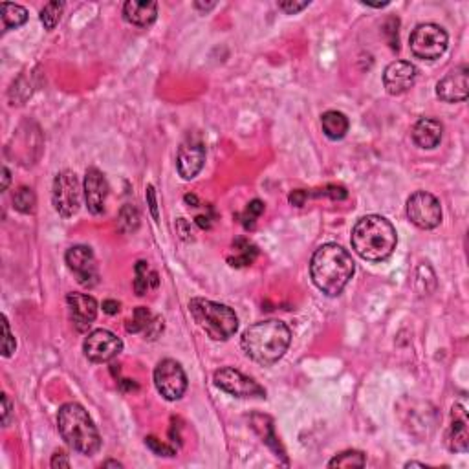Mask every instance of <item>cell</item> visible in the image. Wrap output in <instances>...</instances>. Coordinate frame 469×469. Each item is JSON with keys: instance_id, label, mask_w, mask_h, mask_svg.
Instances as JSON below:
<instances>
[{"instance_id": "cell-1", "label": "cell", "mask_w": 469, "mask_h": 469, "mask_svg": "<svg viewBox=\"0 0 469 469\" xmlns=\"http://www.w3.org/2000/svg\"><path fill=\"white\" fill-rule=\"evenodd\" d=\"M292 343V330L279 319H266L252 324L244 330L242 345L244 354L262 367L275 365L283 358Z\"/></svg>"}, {"instance_id": "cell-2", "label": "cell", "mask_w": 469, "mask_h": 469, "mask_svg": "<svg viewBox=\"0 0 469 469\" xmlns=\"http://www.w3.org/2000/svg\"><path fill=\"white\" fill-rule=\"evenodd\" d=\"M356 271L354 259L339 244H323L315 249L310 275L315 286L330 297L339 295Z\"/></svg>"}, {"instance_id": "cell-3", "label": "cell", "mask_w": 469, "mask_h": 469, "mask_svg": "<svg viewBox=\"0 0 469 469\" xmlns=\"http://www.w3.org/2000/svg\"><path fill=\"white\" fill-rule=\"evenodd\" d=\"M350 242L361 259L368 262H381L387 261L394 253L398 244V234L385 217L367 215L356 222Z\"/></svg>"}, {"instance_id": "cell-4", "label": "cell", "mask_w": 469, "mask_h": 469, "mask_svg": "<svg viewBox=\"0 0 469 469\" xmlns=\"http://www.w3.org/2000/svg\"><path fill=\"white\" fill-rule=\"evenodd\" d=\"M57 429L67 446L81 455L92 456L101 449V436H99L98 427L79 403H64L59 409Z\"/></svg>"}, {"instance_id": "cell-5", "label": "cell", "mask_w": 469, "mask_h": 469, "mask_svg": "<svg viewBox=\"0 0 469 469\" xmlns=\"http://www.w3.org/2000/svg\"><path fill=\"white\" fill-rule=\"evenodd\" d=\"M189 312L198 324L213 341H227L239 330V317L233 308L220 303L195 297L189 303Z\"/></svg>"}, {"instance_id": "cell-6", "label": "cell", "mask_w": 469, "mask_h": 469, "mask_svg": "<svg viewBox=\"0 0 469 469\" xmlns=\"http://www.w3.org/2000/svg\"><path fill=\"white\" fill-rule=\"evenodd\" d=\"M447 43H449L447 31L433 23L420 24L412 30L409 37L411 52L414 53V57L422 61H436L442 57L447 50Z\"/></svg>"}, {"instance_id": "cell-7", "label": "cell", "mask_w": 469, "mask_h": 469, "mask_svg": "<svg viewBox=\"0 0 469 469\" xmlns=\"http://www.w3.org/2000/svg\"><path fill=\"white\" fill-rule=\"evenodd\" d=\"M53 209L64 218L74 217L81 208V186L77 174L62 171L53 178L52 187Z\"/></svg>"}, {"instance_id": "cell-8", "label": "cell", "mask_w": 469, "mask_h": 469, "mask_svg": "<svg viewBox=\"0 0 469 469\" xmlns=\"http://www.w3.org/2000/svg\"><path fill=\"white\" fill-rule=\"evenodd\" d=\"M405 213L409 220L420 230H434L442 222V204L427 191H417L414 195L409 196Z\"/></svg>"}, {"instance_id": "cell-9", "label": "cell", "mask_w": 469, "mask_h": 469, "mask_svg": "<svg viewBox=\"0 0 469 469\" xmlns=\"http://www.w3.org/2000/svg\"><path fill=\"white\" fill-rule=\"evenodd\" d=\"M154 385L167 402H176L187 390L186 371L176 359H162L154 368Z\"/></svg>"}, {"instance_id": "cell-10", "label": "cell", "mask_w": 469, "mask_h": 469, "mask_svg": "<svg viewBox=\"0 0 469 469\" xmlns=\"http://www.w3.org/2000/svg\"><path fill=\"white\" fill-rule=\"evenodd\" d=\"M121 350H123V341L105 328H98L84 337L83 352L92 363H108L121 354Z\"/></svg>"}, {"instance_id": "cell-11", "label": "cell", "mask_w": 469, "mask_h": 469, "mask_svg": "<svg viewBox=\"0 0 469 469\" xmlns=\"http://www.w3.org/2000/svg\"><path fill=\"white\" fill-rule=\"evenodd\" d=\"M215 385L237 398H266L264 387L233 367H224L215 372Z\"/></svg>"}, {"instance_id": "cell-12", "label": "cell", "mask_w": 469, "mask_h": 469, "mask_svg": "<svg viewBox=\"0 0 469 469\" xmlns=\"http://www.w3.org/2000/svg\"><path fill=\"white\" fill-rule=\"evenodd\" d=\"M67 266L76 275L77 283L84 288H94L99 281L96 255L89 246H72L64 255Z\"/></svg>"}, {"instance_id": "cell-13", "label": "cell", "mask_w": 469, "mask_h": 469, "mask_svg": "<svg viewBox=\"0 0 469 469\" xmlns=\"http://www.w3.org/2000/svg\"><path fill=\"white\" fill-rule=\"evenodd\" d=\"M469 94V68L460 64L436 83V96L443 103H462Z\"/></svg>"}, {"instance_id": "cell-14", "label": "cell", "mask_w": 469, "mask_h": 469, "mask_svg": "<svg viewBox=\"0 0 469 469\" xmlns=\"http://www.w3.org/2000/svg\"><path fill=\"white\" fill-rule=\"evenodd\" d=\"M418 70L409 61H394L383 72V84L390 96H402L412 89Z\"/></svg>"}, {"instance_id": "cell-15", "label": "cell", "mask_w": 469, "mask_h": 469, "mask_svg": "<svg viewBox=\"0 0 469 469\" xmlns=\"http://www.w3.org/2000/svg\"><path fill=\"white\" fill-rule=\"evenodd\" d=\"M67 305L72 323L76 324L79 332H86L98 317V301L89 293L72 292L67 295Z\"/></svg>"}, {"instance_id": "cell-16", "label": "cell", "mask_w": 469, "mask_h": 469, "mask_svg": "<svg viewBox=\"0 0 469 469\" xmlns=\"http://www.w3.org/2000/svg\"><path fill=\"white\" fill-rule=\"evenodd\" d=\"M84 202L92 215H103L105 213V202L108 196V182L105 174L96 167L86 169L84 173Z\"/></svg>"}, {"instance_id": "cell-17", "label": "cell", "mask_w": 469, "mask_h": 469, "mask_svg": "<svg viewBox=\"0 0 469 469\" xmlns=\"http://www.w3.org/2000/svg\"><path fill=\"white\" fill-rule=\"evenodd\" d=\"M205 147L200 142H186L178 149L176 169L183 180H193L204 169Z\"/></svg>"}, {"instance_id": "cell-18", "label": "cell", "mask_w": 469, "mask_h": 469, "mask_svg": "<svg viewBox=\"0 0 469 469\" xmlns=\"http://www.w3.org/2000/svg\"><path fill=\"white\" fill-rule=\"evenodd\" d=\"M447 447L453 453H468L469 431L468 412L460 403H455L451 409V425L447 429Z\"/></svg>"}, {"instance_id": "cell-19", "label": "cell", "mask_w": 469, "mask_h": 469, "mask_svg": "<svg viewBox=\"0 0 469 469\" xmlns=\"http://www.w3.org/2000/svg\"><path fill=\"white\" fill-rule=\"evenodd\" d=\"M127 332L143 334L145 339H156L164 332V319L152 314L145 306H137L132 319L127 321Z\"/></svg>"}, {"instance_id": "cell-20", "label": "cell", "mask_w": 469, "mask_h": 469, "mask_svg": "<svg viewBox=\"0 0 469 469\" xmlns=\"http://www.w3.org/2000/svg\"><path fill=\"white\" fill-rule=\"evenodd\" d=\"M158 17V2L154 0H129L123 4V18L137 28H149Z\"/></svg>"}, {"instance_id": "cell-21", "label": "cell", "mask_w": 469, "mask_h": 469, "mask_svg": "<svg viewBox=\"0 0 469 469\" xmlns=\"http://www.w3.org/2000/svg\"><path fill=\"white\" fill-rule=\"evenodd\" d=\"M443 127L439 120L434 118H422L412 127V142L420 149H434L442 142Z\"/></svg>"}, {"instance_id": "cell-22", "label": "cell", "mask_w": 469, "mask_h": 469, "mask_svg": "<svg viewBox=\"0 0 469 469\" xmlns=\"http://www.w3.org/2000/svg\"><path fill=\"white\" fill-rule=\"evenodd\" d=\"M321 127H323V132L327 134V137L337 142V140H343L346 136L350 123L349 118L343 112L328 111L321 115Z\"/></svg>"}, {"instance_id": "cell-23", "label": "cell", "mask_w": 469, "mask_h": 469, "mask_svg": "<svg viewBox=\"0 0 469 469\" xmlns=\"http://www.w3.org/2000/svg\"><path fill=\"white\" fill-rule=\"evenodd\" d=\"M134 273H136V279H134V292H136V295L143 297L147 292H151V290L158 288L159 277L151 266H149V262H137L136 268H134Z\"/></svg>"}, {"instance_id": "cell-24", "label": "cell", "mask_w": 469, "mask_h": 469, "mask_svg": "<svg viewBox=\"0 0 469 469\" xmlns=\"http://www.w3.org/2000/svg\"><path fill=\"white\" fill-rule=\"evenodd\" d=\"M233 252H234V257H227V262H230L233 268H242V266L253 264V261H255L259 255L257 246L253 242H249L248 239L234 240Z\"/></svg>"}, {"instance_id": "cell-25", "label": "cell", "mask_w": 469, "mask_h": 469, "mask_svg": "<svg viewBox=\"0 0 469 469\" xmlns=\"http://www.w3.org/2000/svg\"><path fill=\"white\" fill-rule=\"evenodd\" d=\"M0 15H2V24L4 30H11V28H21L26 24L28 21V11L26 8L18 4H0Z\"/></svg>"}, {"instance_id": "cell-26", "label": "cell", "mask_w": 469, "mask_h": 469, "mask_svg": "<svg viewBox=\"0 0 469 469\" xmlns=\"http://www.w3.org/2000/svg\"><path fill=\"white\" fill-rule=\"evenodd\" d=\"M140 220H142L140 211H137L134 205H123V208L120 209V213H118V230L125 234L134 233V231H137V227H140Z\"/></svg>"}, {"instance_id": "cell-27", "label": "cell", "mask_w": 469, "mask_h": 469, "mask_svg": "<svg viewBox=\"0 0 469 469\" xmlns=\"http://www.w3.org/2000/svg\"><path fill=\"white\" fill-rule=\"evenodd\" d=\"M13 205L18 213L23 215H31L37 209V196L33 189L30 187H18L13 193Z\"/></svg>"}, {"instance_id": "cell-28", "label": "cell", "mask_w": 469, "mask_h": 469, "mask_svg": "<svg viewBox=\"0 0 469 469\" xmlns=\"http://www.w3.org/2000/svg\"><path fill=\"white\" fill-rule=\"evenodd\" d=\"M365 464H367V458L363 453L349 449L334 456L332 460L328 462V468H365Z\"/></svg>"}, {"instance_id": "cell-29", "label": "cell", "mask_w": 469, "mask_h": 469, "mask_svg": "<svg viewBox=\"0 0 469 469\" xmlns=\"http://www.w3.org/2000/svg\"><path fill=\"white\" fill-rule=\"evenodd\" d=\"M62 9H64V2H59V0L48 2L45 8L40 9V23H43V26H45L46 30H55V26H57L59 21H61Z\"/></svg>"}, {"instance_id": "cell-30", "label": "cell", "mask_w": 469, "mask_h": 469, "mask_svg": "<svg viewBox=\"0 0 469 469\" xmlns=\"http://www.w3.org/2000/svg\"><path fill=\"white\" fill-rule=\"evenodd\" d=\"M261 422L262 424H259L257 418H253L252 420L253 429L257 431V433H261V436L264 439V442L268 443L271 449H275V451L279 453L281 446H279V440H277V436L273 434V425H271V420L268 417H261Z\"/></svg>"}, {"instance_id": "cell-31", "label": "cell", "mask_w": 469, "mask_h": 469, "mask_svg": "<svg viewBox=\"0 0 469 469\" xmlns=\"http://www.w3.org/2000/svg\"><path fill=\"white\" fill-rule=\"evenodd\" d=\"M2 332H4V337H2V356H4V358H11L15 349H17V341H15L11 330H9V323L6 315H2Z\"/></svg>"}, {"instance_id": "cell-32", "label": "cell", "mask_w": 469, "mask_h": 469, "mask_svg": "<svg viewBox=\"0 0 469 469\" xmlns=\"http://www.w3.org/2000/svg\"><path fill=\"white\" fill-rule=\"evenodd\" d=\"M145 446L151 449L154 455L158 456H174L176 455V449L171 446H167V443H164L162 440H158L156 436H147L145 439Z\"/></svg>"}, {"instance_id": "cell-33", "label": "cell", "mask_w": 469, "mask_h": 469, "mask_svg": "<svg viewBox=\"0 0 469 469\" xmlns=\"http://www.w3.org/2000/svg\"><path fill=\"white\" fill-rule=\"evenodd\" d=\"M262 213H264V202H261V200H253V202H249L248 208H246V213H244V220H249L248 227H253L255 218L261 217Z\"/></svg>"}, {"instance_id": "cell-34", "label": "cell", "mask_w": 469, "mask_h": 469, "mask_svg": "<svg viewBox=\"0 0 469 469\" xmlns=\"http://www.w3.org/2000/svg\"><path fill=\"white\" fill-rule=\"evenodd\" d=\"M310 6V0H303V2H295V0H284V2H279V9H283L284 13L288 15H295L303 9H306Z\"/></svg>"}, {"instance_id": "cell-35", "label": "cell", "mask_w": 469, "mask_h": 469, "mask_svg": "<svg viewBox=\"0 0 469 469\" xmlns=\"http://www.w3.org/2000/svg\"><path fill=\"white\" fill-rule=\"evenodd\" d=\"M323 195H327L328 198H332V200H337V202H341V200H346L349 193H346V189L343 186H336V183H332V186L324 187Z\"/></svg>"}, {"instance_id": "cell-36", "label": "cell", "mask_w": 469, "mask_h": 469, "mask_svg": "<svg viewBox=\"0 0 469 469\" xmlns=\"http://www.w3.org/2000/svg\"><path fill=\"white\" fill-rule=\"evenodd\" d=\"M53 469H61V468H70V460H68V455L64 451H55L52 456V462H50Z\"/></svg>"}, {"instance_id": "cell-37", "label": "cell", "mask_w": 469, "mask_h": 469, "mask_svg": "<svg viewBox=\"0 0 469 469\" xmlns=\"http://www.w3.org/2000/svg\"><path fill=\"white\" fill-rule=\"evenodd\" d=\"M147 202H149V208H151L152 217H154V220L158 222V218H159V215H158V200H156V191H154V187H152V186L147 187Z\"/></svg>"}, {"instance_id": "cell-38", "label": "cell", "mask_w": 469, "mask_h": 469, "mask_svg": "<svg viewBox=\"0 0 469 469\" xmlns=\"http://www.w3.org/2000/svg\"><path fill=\"white\" fill-rule=\"evenodd\" d=\"M176 231L180 233L183 240H193V231H191V224L186 218H178L176 220Z\"/></svg>"}, {"instance_id": "cell-39", "label": "cell", "mask_w": 469, "mask_h": 469, "mask_svg": "<svg viewBox=\"0 0 469 469\" xmlns=\"http://www.w3.org/2000/svg\"><path fill=\"white\" fill-rule=\"evenodd\" d=\"M288 200H290V204L295 205V208H303V205L306 204V200H308V193L303 189H297L288 196Z\"/></svg>"}, {"instance_id": "cell-40", "label": "cell", "mask_w": 469, "mask_h": 469, "mask_svg": "<svg viewBox=\"0 0 469 469\" xmlns=\"http://www.w3.org/2000/svg\"><path fill=\"white\" fill-rule=\"evenodd\" d=\"M9 414H11V402H9L8 394H2V424H9Z\"/></svg>"}, {"instance_id": "cell-41", "label": "cell", "mask_w": 469, "mask_h": 469, "mask_svg": "<svg viewBox=\"0 0 469 469\" xmlns=\"http://www.w3.org/2000/svg\"><path fill=\"white\" fill-rule=\"evenodd\" d=\"M121 305L118 301H114V299H106V301H103V312L108 315H115L118 312H120Z\"/></svg>"}, {"instance_id": "cell-42", "label": "cell", "mask_w": 469, "mask_h": 469, "mask_svg": "<svg viewBox=\"0 0 469 469\" xmlns=\"http://www.w3.org/2000/svg\"><path fill=\"white\" fill-rule=\"evenodd\" d=\"M195 220H196V224L202 227V230H209V227H211V218L205 217V215H198Z\"/></svg>"}, {"instance_id": "cell-43", "label": "cell", "mask_w": 469, "mask_h": 469, "mask_svg": "<svg viewBox=\"0 0 469 469\" xmlns=\"http://www.w3.org/2000/svg\"><path fill=\"white\" fill-rule=\"evenodd\" d=\"M9 180H11V174H9V169L4 167V169H2V191L8 189Z\"/></svg>"}, {"instance_id": "cell-44", "label": "cell", "mask_w": 469, "mask_h": 469, "mask_svg": "<svg viewBox=\"0 0 469 469\" xmlns=\"http://www.w3.org/2000/svg\"><path fill=\"white\" fill-rule=\"evenodd\" d=\"M215 6H217L215 2H205V4L204 2H195V8L202 9V11H209V9H213Z\"/></svg>"}, {"instance_id": "cell-45", "label": "cell", "mask_w": 469, "mask_h": 469, "mask_svg": "<svg viewBox=\"0 0 469 469\" xmlns=\"http://www.w3.org/2000/svg\"><path fill=\"white\" fill-rule=\"evenodd\" d=\"M183 200H186V204H193V208H198V198H196L195 195H186L183 196Z\"/></svg>"}, {"instance_id": "cell-46", "label": "cell", "mask_w": 469, "mask_h": 469, "mask_svg": "<svg viewBox=\"0 0 469 469\" xmlns=\"http://www.w3.org/2000/svg\"><path fill=\"white\" fill-rule=\"evenodd\" d=\"M103 468H123V464H121V462H115V460H106V462H103Z\"/></svg>"}, {"instance_id": "cell-47", "label": "cell", "mask_w": 469, "mask_h": 469, "mask_svg": "<svg viewBox=\"0 0 469 469\" xmlns=\"http://www.w3.org/2000/svg\"><path fill=\"white\" fill-rule=\"evenodd\" d=\"M405 468H425V464H422V462H407Z\"/></svg>"}]
</instances>
